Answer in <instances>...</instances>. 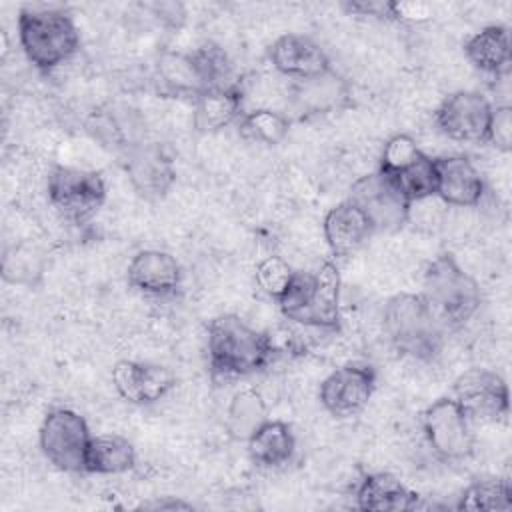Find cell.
<instances>
[{"mask_svg": "<svg viewBox=\"0 0 512 512\" xmlns=\"http://www.w3.org/2000/svg\"><path fill=\"white\" fill-rule=\"evenodd\" d=\"M206 350L212 376L240 378L262 372L278 350L266 332L250 328L236 314H220L210 320Z\"/></svg>", "mask_w": 512, "mask_h": 512, "instance_id": "cell-1", "label": "cell"}, {"mask_svg": "<svg viewBox=\"0 0 512 512\" xmlns=\"http://www.w3.org/2000/svg\"><path fill=\"white\" fill-rule=\"evenodd\" d=\"M340 270L324 262L316 272L294 270L286 290L276 300L284 318L322 330L340 326Z\"/></svg>", "mask_w": 512, "mask_h": 512, "instance_id": "cell-2", "label": "cell"}, {"mask_svg": "<svg viewBox=\"0 0 512 512\" xmlns=\"http://www.w3.org/2000/svg\"><path fill=\"white\" fill-rule=\"evenodd\" d=\"M422 296L444 330L464 326L480 308L478 282L456 262L452 252L438 254L424 270Z\"/></svg>", "mask_w": 512, "mask_h": 512, "instance_id": "cell-3", "label": "cell"}, {"mask_svg": "<svg viewBox=\"0 0 512 512\" xmlns=\"http://www.w3.org/2000/svg\"><path fill=\"white\" fill-rule=\"evenodd\" d=\"M382 320L390 344L400 354L424 362L440 354L446 330L422 294H394L384 304Z\"/></svg>", "mask_w": 512, "mask_h": 512, "instance_id": "cell-4", "label": "cell"}, {"mask_svg": "<svg viewBox=\"0 0 512 512\" xmlns=\"http://www.w3.org/2000/svg\"><path fill=\"white\" fill-rule=\"evenodd\" d=\"M18 42L32 66L50 72L78 52L80 32L70 14L62 10L22 8L18 12Z\"/></svg>", "mask_w": 512, "mask_h": 512, "instance_id": "cell-5", "label": "cell"}, {"mask_svg": "<svg viewBox=\"0 0 512 512\" xmlns=\"http://www.w3.org/2000/svg\"><path fill=\"white\" fill-rule=\"evenodd\" d=\"M46 192L52 208L76 224L92 218L106 200V184L100 172L74 166H54L48 172Z\"/></svg>", "mask_w": 512, "mask_h": 512, "instance_id": "cell-6", "label": "cell"}, {"mask_svg": "<svg viewBox=\"0 0 512 512\" xmlns=\"http://www.w3.org/2000/svg\"><path fill=\"white\" fill-rule=\"evenodd\" d=\"M90 438L84 416L70 408H52L40 426V450L62 472H84Z\"/></svg>", "mask_w": 512, "mask_h": 512, "instance_id": "cell-7", "label": "cell"}, {"mask_svg": "<svg viewBox=\"0 0 512 512\" xmlns=\"http://www.w3.org/2000/svg\"><path fill=\"white\" fill-rule=\"evenodd\" d=\"M422 430L432 452L446 462L464 460L472 454L470 418L452 396H442L424 410Z\"/></svg>", "mask_w": 512, "mask_h": 512, "instance_id": "cell-8", "label": "cell"}, {"mask_svg": "<svg viewBox=\"0 0 512 512\" xmlns=\"http://www.w3.org/2000/svg\"><path fill=\"white\" fill-rule=\"evenodd\" d=\"M348 200L366 214L374 232L400 230L410 218L412 204L380 170L360 176L350 186Z\"/></svg>", "mask_w": 512, "mask_h": 512, "instance_id": "cell-9", "label": "cell"}, {"mask_svg": "<svg viewBox=\"0 0 512 512\" xmlns=\"http://www.w3.org/2000/svg\"><path fill=\"white\" fill-rule=\"evenodd\" d=\"M492 104L474 90L448 94L434 112L438 130L456 142H486L492 120Z\"/></svg>", "mask_w": 512, "mask_h": 512, "instance_id": "cell-10", "label": "cell"}, {"mask_svg": "<svg viewBox=\"0 0 512 512\" xmlns=\"http://www.w3.org/2000/svg\"><path fill=\"white\" fill-rule=\"evenodd\" d=\"M376 388V370L364 362H348L328 374L318 390L320 404L336 418L358 414Z\"/></svg>", "mask_w": 512, "mask_h": 512, "instance_id": "cell-11", "label": "cell"}, {"mask_svg": "<svg viewBox=\"0 0 512 512\" xmlns=\"http://www.w3.org/2000/svg\"><path fill=\"white\" fill-rule=\"evenodd\" d=\"M124 170L132 188L148 200L164 198L176 182L174 154L160 142H138L128 148L124 152Z\"/></svg>", "mask_w": 512, "mask_h": 512, "instance_id": "cell-12", "label": "cell"}, {"mask_svg": "<svg viewBox=\"0 0 512 512\" xmlns=\"http://www.w3.org/2000/svg\"><path fill=\"white\" fill-rule=\"evenodd\" d=\"M452 398L470 420H498L508 414V386L504 378L486 368L462 372L452 386Z\"/></svg>", "mask_w": 512, "mask_h": 512, "instance_id": "cell-13", "label": "cell"}, {"mask_svg": "<svg viewBox=\"0 0 512 512\" xmlns=\"http://www.w3.org/2000/svg\"><path fill=\"white\" fill-rule=\"evenodd\" d=\"M290 100L296 112L304 118L326 116L348 108L352 90L348 80L330 68L318 76L296 80L290 88Z\"/></svg>", "mask_w": 512, "mask_h": 512, "instance_id": "cell-14", "label": "cell"}, {"mask_svg": "<svg viewBox=\"0 0 512 512\" xmlns=\"http://www.w3.org/2000/svg\"><path fill=\"white\" fill-rule=\"evenodd\" d=\"M112 384L120 398L130 404H154L176 384L174 374L160 364L120 360L112 368Z\"/></svg>", "mask_w": 512, "mask_h": 512, "instance_id": "cell-15", "label": "cell"}, {"mask_svg": "<svg viewBox=\"0 0 512 512\" xmlns=\"http://www.w3.org/2000/svg\"><path fill=\"white\" fill-rule=\"evenodd\" d=\"M268 58L280 74L294 82L318 76L332 68L324 48L304 34H282L272 42Z\"/></svg>", "mask_w": 512, "mask_h": 512, "instance_id": "cell-16", "label": "cell"}, {"mask_svg": "<svg viewBox=\"0 0 512 512\" xmlns=\"http://www.w3.org/2000/svg\"><path fill=\"white\" fill-rule=\"evenodd\" d=\"M128 284L148 296H172L180 288L182 268L178 260L164 250L138 252L126 270Z\"/></svg>", "mask_w": 512, "mask_h": 512, "instance_id": "cell-17", "label": "cell"}, {"mask_svg": "<svg viewBox=\"0 0 512 512\" xmlns=\"http://www.w3.org/2000/svg\"><path fill=\"white\" fill-rule=\"evenodd\" d=\"M436 196L450 206H476L480 204L486 184L480 170L466 156L436 158Z\"/></svg>", "mask_w": 512, "mask_h": 512, "instance_id": "cell-18", "label": "cell"}, {"mask_svg": "<svg viewBox=\"0 0 512 512\" xmlns=\"http://www.w3.org/2000/svg\"><path fill=\"white\" fill-rule=\"evenodd\" d=\"M322 230L324 240L334 256H348L356 252L374 234L366 214L350 200H344L326 212Z\"/></svg>", "mask_w": 512, "mask_h": 512, "instance_id": "cell-19", "label": "cell"}, {"mask_svg": "<svg viewBox=\"0 0 512 512\" xmlns=\"http://www.w3.org/2000/svg\"><path fill=\"white\" fill-rule=\"evenodd\" d=\"M242 102L244 90L238 82L208 88L194 100L192 124L202 134L220 132L222 128L240 120L244 114Z\"/></svg>", "mask_w": 512, "mask_h": 512, "instance_id": "cell-20", "label": "cell"}, {"mask_svg": "<svg viewBox=\"0 0 512 512\" xmlns=\"http://www.w3.org/2000/svg\"><path fill=\"white\" fill-rule=\"evenodd\" d=\"M420 496L388 472L366 474L356 490V506L368 512H402L418 508Z\"/></svg>", "mask_w": 512, "mask_h": 512, "instance_id": "cell-21", "label": "cell"}, {"mask_svg": "<svg viewBox=\"0 0 512 512\" xmlns=\"http://www.w3.org/2000/svg\"><path fill=\"white\" fill-rule=\"evenodd\" d=\"M154 78L162 94L176 98L196 100L204 90H208L192 52H162L154 66Z\"/></svg>", "mask_w": 512, "mask_h": 512, "instance_id": "cell-22", "label": "cell"}, {"mask_svg": "<svg viewBox=\"0 0 512 512\" xmlns=\"http://www.w3.org/2000/svg\"><path fill=\"white\" fill-rule=\"evenodd\" d=\"M464 56L474 68L486 74L500 76L502 72H508L512 58L508 28L502 24L482 28L464 42Z\"/></svg>", "mask_w": 512, "mask_h": 512, "instance_id": "cell-23", "label": "cell"}, {"mask_svg": "<svg viewBox=\"0 0 512 512\" xmlns=\"http://www.w3.org/2000/svg\"><path fill=\"white\" fill-rule=\"evenodd\" d=\"M246 442L252 462L262 468L288 464L296 450L292 426L282 420H266Z\"/></svg>", "mask_w": 512, "mask_h": 512, "instance_id": "cell-24", "label": "cell"}, {"mask_svg": "<svg viewBox=\"0 0 512 512\" xmlns=\"http://www.w3.org/2000/svg\"><path fill=\"white\" fill-rule=\"evenodd\" d=\"M136 464L132 442L118 434L92 436L86 450L84 472L90 474H124Z\"/></svg>", "mask_w": 512, "mask_h": 512, "instance_id": "cell-25", "label": "cell"}, {"mask_svg": "<svg viewBox=\"0 0 512 512\" xmlns=\"http://www.w3.org/2000/svg\"><path fill=\"white\" fill-rule=\"evenodd\" d=\"M266 402L254 388L238 390L226 410V428L232 438L248 440L268 418Z\"/></svg>", "mask_w": 512, "mask_h": 512, "instance_id": "cell-26", "label": "cell"}, {"mask_svg": "<svg viewBox=\"0 0 512 512\" xmlns=\"http://www.w3.org/2000/svg\"><path fill=\"white\" fill-rule=\"evenodd\" d=\"M238 132L242 138L264 144L276 146L280 144L290 132V118L272 108H256L246 112L238 120Z\"/></svg>", "mask_w": 512, "mask_h": 512, "instance_id": "cell-27", "label": "cell"}, {"mask_svg": "<svg viewBox=\"0 0 512 512\" xmlns=\"http://www.w3.org/2000/svg\"><path fill=\"white\" fill-rule=\"evenodd\" d=\"M458 510L468 512H492L512 508V486L508 478L476 480L458 498Z\"/></svg>", "mask_w": 512, "mask_h": 512, "instance_id": "cell-28", "label": "cell"}, {"mask_svg": "<svg viewBox=\"0 0 512 512\" xmlns=\"http://www.w3.org/2000/svg\"><path fill=\"white\" fill-rule=\"evenodd\" d=\"M396 188L404 194V198L414 202H424L432 196H436V158H430L428 154H422L418 160H414L410 166L400 170L394 176H388Z\"/></svg>", "mask_w": 512, "mask_h": 512, "instance_id": "cell-29", "label": "cell"}, {"mask_svg": "<svg viewBox=\"0 0 512 512\" xmlns=\"http://www.w3.org/2000/svg\"><path fill=\"white\" fill-rule=\"evenodd\" d=\"M424 152L418 148L416 140L408 134H394L392 138L386 140L382 154H380V164L378 170L386 176H394L406 166H410L414 160H418Z\"/></svg>", "mask_w": 512, "mask_h": 512, "instance_id": "cell-30", "label": "cell"}, {"mask_svg": "<svg viewBox=\"0 0 512 512\" xmlns=\"http://www.w3.org/2000/svg\"><path fill=\"white\" fill-rule=\"evenodd\" d=\"M192 56L208 84V88L214 86H222L228 84L230 80V60L224 52V48H220L218 44L206 42L202 46H198L196 50H192Z\"/></svg>", "mask_w": 512, "mask_h": 512, "instance_id": "cell-31", "label": "cell"}, {"mask_svg": "<svg viewBox=\"0 0 512 512\" xmlns=\"http://www.w3.org/2000/svg\"><path fill=\"white\" fill-rule=\"evenodd\" d=\"M294 270L292 266L280 258V256H266L264 260L258 262L256 266V284L274 300H278L282 296V292L286 290L290 278H292Z\"/></svg>", "mask_w": 512, "mask_h": 512, "instance_id": "cell-32", "label": "cell"}, {"mask_svg": "<svg viewBox=\"0 0 512 512\" xmlns=\"http://www.w3.org/2000/svg\"><path fill=\"white\" fill-rule=\"evenodd\" d=\"M502 152L512 148V108L508 104L492 108V120L488 128V140Z\"/></svg>", "mask_w": 512, "mask_h": 512, "instance_id": "cell-33", "label": "cell"}, {"mask_svg": "<svg viewBox=\"0 0 512 512\" xmlns=\"http://www.w3.org/2000/svg\"><path fill=\"white\" fill-rule=\"evenodd\" d=\"M342 8L352 16H372L378 20H400V4L398 2H382V0H348Z\"/></svg>", "mask_w": 512, "mask_h": 512, "instance_id": "cell-34", "label": "cell"}, {"mask_svg": "<svg viewBox=\"0 0 512 512\" xmlns=\"http://www.w3.org/2000/svg\"><path fill=\"white\" fill-rule=\"evenodd\" d=\"M146 508H160V510H164V508H192V504H188V502H180V500H172V502H154V504H146Z\"/></svg>", "mask_w": 512, "mask_h": 512, "instance_id": "cell-35", "label": "cell"}]
</instances>
